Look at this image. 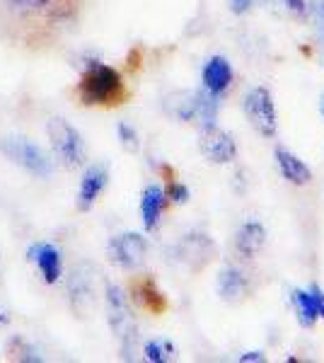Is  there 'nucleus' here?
Wrapping results in <instances>:
<instances>
[{"mask_svg":"<svg viewBox=\"0 0 324 363\" xmlns=\"http://www.w3.org/2000/svg\"><path fill=\"white\" fill-rule=\"evenodd\" d=\"M238 361H242V363H262V361H267V354H264L262 349H259V351H245V354L238 356Z\"/></svg>","mask_w":324,"mask_h":363,"instance_id":"nucleus-29","label":"nucleus"},{"mask_svg":"<svg viewBox=\"0 0 324 363\" xmlns=\"http://www.w3.org/2000/svg\"><path fill=\"white\" fill-rule=\"evenodd\" d=\"M291 301H293V308H296V318L300 322V327L310 330L320 315H317V308H315V301H312L310 291H303V289H293L291 291Z\"/></svg>","mask_w":324,"mask_h":363,"instance_id":"nucleus-19","label":"nucleus"},{"mask_svg":"<svg viewBox=\"0 0 324 363\" xmlns=\"http://www.w3.org/2000/svg\"><path fill=\"white\" fill-rule=\"evenodd\" d=\"M0 153L39 179L54 174V160L46 155V150H41L39 145L32 143L29 138H22V136L3 138L0 140Z\"/></svg>","mask_w":324,"mask_h":363,"instance_id":"nucleus-4","label":"nucleus"},{"mask_svg":"<svg viewBox=\"0 0 324 363\" xmlns=\"http://www.w3.org/2000/svg\"><path fill=\"white\" fill-rule=\"evenodd\" d=\"M252 291V281L247 277V272H242L240 267H225L218 274V296L225 303H240L250 296Z\"/></svg>","mask_w":324,"mask_h":363,"instance_id":"nucleus-13","label":"nucleus"},{"mask_svg":"<svg viewBox=\"0 0 324 363\" xmlns=\"http://www.w3.org/2000/svg\"><path fill=\"white\" fill-rule=\"evenodd\" d=\"M46 136H49L54 157L68 169H78L87 160V145L82 140L80 131L73 124H68L61 116H54L46 124Z\"/></svg>","mask_w":324,"mask_h":363,"instance_id":"nucleus-3","label":"nucleus"},{"mask_svg":"<svg viewBox=\"0 0 324 363\" xmlns=\"http://www.w3.org/2000/svg\"><path fill=\"white\" fill-rule=\"evenodd\" d=\"M133 294H135V301L140 303V308L148 310L152 315H162L164 310H167V298H164V294L157 289V284L152 279L138 281Z\"/></svg>","mask_w":324,"mask_h":363,"instance_id":"nucleus-18","label":"nucleus"},{"mask_svg":"<svg viewBox=\"0 0 324 363\" xmlns=\"http://www.w3.org/2000/svg\"><path fill=\"white\" fill-rule=\"evenodd\" d=\"M109 184V169L107 165H90L82 172L80 186H78V196H75V208L80 213L92 211V206L97 203V199L102 196V191Z\"/></svg>","mask_w":324,"mask_h":363,"instance_id":"nucleus-8","label":"nucleus"},{"mask_svg":"<svg viewBox=\"0 0 324 363\" xmlns=\"http://www.w3.org/2000/svg\"><path fill=\"white\" fill-rule=\"evenodd\" d=\"M312 15H315L317 37H320V42H322V51H324V0H317V3H312Z\"/></svg>","mask_w":324,"mask_h":363,"instance_id":"nucleus-24","label":"nucleus"},{"mask_svg":"<svg viewBox=\"0 0 324 363\" xmlns=\"http://www.w3.org/2000/svg\"><path fill=\"white\" fill-rule=\"evenodd\" d=\"M143 356L150 363H167L177 356V349L169 339H150L143 347Z\"/></svg>","mask_w":324,"mask_h":363,"instance_id":"nucleus-20","label":"nucleus"},{"mask_svg":"<svg viewBox=\"0 0 324 363\" xmlns=\"http://www.w3.org/2000/svg\"><path fill=\"white\" fill-rule=\"evenodd\" d=\"M264 245H267V228H264L262 220H247L235 233V250L245 259H255L259 252L264 250Z\"/></svg>","mask_w":324,"mask_h":363,"instance_id":"nucleus-14","label":"nucleus"},{"mask_svg":"<svg viewBox=\"0 0 324 363\" xmlns=\"http://www.w3.org/2000/svg\"><path fill=\"white\" fill-rule=\"evenodd\" d=\"M97 277L92 264H80L68 277V301L75 315L87 318L97 306Z\"/></svg>","mask_w":324,"mask_h":363,"instance_id":"nucleus-6","label":"nucleus"},{"mask_svg":"<svg viewBox=\"0 0 324 363\" xmlns=\"http://www.w3.org/2000/svg\"><path fill=\"white\" fill-rule=\"evenodd\" d=\"M201 80H203L206 92H211V95H216V97H223L235 80L233 63H230L225 56H211L208 61L203 63Z\"/></svg>","mask_w":324,"mask_h":363,"instance_id":"nucleus-12","label":"nucleus"},{"mask_svg":"<svg viewBox=\"0 0 324 363\" xmlns=\"http://www.w3.org/2000/svg\"><path fill=\"white\" fill-rule=\"evenodd\" d=\"M310 296H312V301H315V308H317V315H320V318L324 320V291L320 289V286L317 284H312L310 286Z\"/></svg>","mask_w":324,"mask_h":363,"instance_id":"nucleus-26","label":"nucleus"},{"mask_svg":"<svg viewBox=\"0 0 324 363\" xmlns=\"http://www.w3.org/2000/svg\"><path fill=\"white\" fill-rule=\"evenodd\" d=\"M177 250H179V257L184 264H189L191 269H199L211 259V255H213V240L206 235V233H189V235L181 238Z\"/></svg>","mask_w":324,"mask_h":363,"instance_id":"nucleus-15","label":"nucleus"},{"mask_svg":"<svg viewBox=\"0 0 324 363\" xmlns=\"http://www.w3.org/2000/svg\"><path fill=\"white\" fill-rule=\"evenodd\" d=\"M284 3H286V8L298 17H308L312 13L310 0H284Z\"/></svg>","mask_w":324,"mask_h":363,"instance_id":"nucleus-25","label":"nucleus"},{"mask_svg":"<svg viewBox=\"0 0 324 363\" xmlns=\"http://www.w3.org/2000/svg\"><path fill=\"white\" fill-rule=\"evenodd\" d=\"M262 3H276V0H262Z\"/></svg>","mask_w":324,"mask_h":363,"instance_id":"nucleus-32","label":"nucleus"},{"mask_svg":"<svg viewBox=\"0 0 324 363\" xmlns=\"http://www.w3.org/2000/svg\"><path fill=\"white\" fill-rule=\"evenodd\" d=\"M8 3L17 5V8H25V10H41L54 3V0H8Z\"/></svg>","mask_w":324,"mask_h":363,"instance_id":"nucleus-27","label":"nucleus"},{"mask_svg":"<svg viewBox=\"0 0 324 363\" xmlns=\"http://www.w3.org/2000/svg\"><path fill=\"white\" fill-rule=\"evenodd\" d=\"M8 359L10 361H27V363H39L44 361V356L39 354L37 347H32V344L27 342V339L22 337H13L8 344Z\"/></svg>","mask_w":324,"mask_h":363,"instance_id":"nucleus-21","label":"nucleus"},{"mask_svg":"<svg viewBox=\"0 0 324 363\" xmlns=\"http://www.w3.org/2000/svg\"><path fill=\"white\" fill-rule=\"evenodd\" d=\"M116 136H119L123 150H128V153H138L140 150V136L135 131V126H131L128 121H119L116 124Z\"/></svg>","mask_w":324,"mask_h":363,"instance_id":"nucleus-22","label":"nucleus"},{"mask_svg":"<svg viewBox=\"0 0 324 363\" xmlns=\"http://www.w3.org/2000/svg\"><path fill=\"white\" fill-rule=\"evenodd\" d=\"M27 259L39 269L41 279L49 286L58 284L63 277V252L51 242H34L27 250Z\"/></svg>","mask_w":324,"mask_h":363,"instance_id":"nucleus-9","label":"nucleus"},{"mask_svg":"<svg viewBox=\"0 0 324 363\" xmlns=\"http://www.w3.org/2000/svg\"><path fill=\"white\" fill-rule=\"evenodd\" d=\"M322 116H324V95H322Z\"/></svg>","mask_w":324,"mask_h":363,"instance_id":"nucleus-31","label":"nucleus"},{"mask_svg":"<svg viewBox=\"0 0 324 363\" xmlns=\"http://www.w3.org/2000/svg\"><path fill=\"white\" fill-rule=\"evenodd\" d=\"M228 5L235 15H247L252 10V5H255V0H228Z\"/></svg>","mask_w":324,"mask_h":363,"instance_id":"nucleus-28","label":"nucleus"},{"mask_svg":"<svg viewBox=\"0 0 324 363\" xmlns=\"http://www.w3.org/2000/svg\"><path fill=\"white\" fill-rule=\"evenodd\" d=\"M201 153L208 157L213 165H228L238 157V143L233 133L220 131V128H208L201 131Z\"/></svg>","mask_w":324,"mask_h":363,"instance_id":"nucleus-10","label":"nucleus"},{"mask_svg":"<svg viewBox=\"0 0 324 363\" xmlns=\"http://www.w3.org/2000/svg\"><path fill=\"white\" fill-rule=\"evenodd\" d=\"M164 196H167L172 203H186V201H189V196H191V191H189V186H186V184L172 179L167 184V189H164Z\"/></svg>","mask_w":324,"mask_h":363,"instance_id":"nucleus-23","label":"nucleus"},{"mask_svg":"<svg viewBox=\"0 0 324 363\" xmlns=\"http://www.w3.org/2000/svg\"><path fill=\"white\" fill-rule=\"evenodd\" d=\"M107 255L111 264H116L123 272H135L145 262L148 240L140 235V233H121V235H114L109 240Z\"/></svg>","mask_w":324,"mask_h":363,"instance_id":"nucleus-7","label":"nucleus"},{"mask_svg":"<svg viewBox=\"0 0 324 363\" xmlns=\"http://www.w3.org/2000/svg\"><path fill=\"white\" fill-rule=\"evenodd\" d=\"M164 203H167V196H164V189L160 184H148L140 194V220H143L145 233L157 230L162 220V211Z\"/></svg>","mask_w":324,"mask_h":363,"instance_id":"nucleus-16","label":"nucleus"},{"mask_svg":"<svg viewBox=\"0 0 324 363\" xmlns=\"http://www.w3.org/2000/svg\"><path fill=\"white\" fill-rule=\"evenodd\" d=\"M245 116L252 124L255 131L262 136L274 138L279 131V116H276V104L274 95L269 92V87H252L245 97Z\"/></svg>","mask_w":324,"mask_h":363,"instance_id":"nucleus-5","label":"nucleus"},{"mask_svg":"<svg viewBox=\"0 0 324 363\" xmlns=\"http://www.w3.org/2000/svg\"><path fill=\"white\" fill-rule=\"evenodd\" d=\"M104 303H107L109 327L121 347V356L131 359L135 344H138V325H135L131 303H128L121 286L116 284H107V289H104Z\"/></svg>","mask_w":324,"mask_h":363,"instance_id":"nucleus-2","label":"nucleus"},{"mask_svg":"<svg viewBox=\"0 0 324 363\" xmlns=\"http://www.w3.org/2000/svg\"><path fill=\"white\" fill-rule=\"evenodd\" d=\"M3 325H8V315L0 313V327H3Z\"/></svg>","mask_w":324,"mask_h":363,"instance_id":"nucleus-30","label":"nucleus"},{"mask_svg":"<svg viewBox=\"0 0 324 363\" xmlns=\"http://www.w3.org/2000/svg\"><path fill=\"white\" fill-rule=\"evenodd\" d=\"M164 114L184 124H196L199 109H201V90H177L169 92L162 102Z\"/></svg>","mask_w":324,"mask_h":363,"instance_id":"nucleus-11","label":"nucleus"},{"mask_svg":"<svg viewBox=\"0 0 324 363\" xmlns=\"http://www.w3.org/2000/svg\"><path fill=\"white\" fill-rule=\"evenodd\" d=\"M78 97L85 107H114L126 99V85L119 70L92 58L82 66Z\"/></svg>","mask_w":324,"mask_h":363,"instance_id":"nucleus-1","label":"nucleus"},{"mask_svg":"<svg viewBox=\"0 0 324 363\" xmlns=\"http://www.w3.org/2000/svg\"><path fill=\"white\" fill-rule=\"evenodd\" d=\"M274 157H276V165H279L281 174H284V179H288L291 184L305 186V184H310V182H312V169L305 165L298 155H293L291 150L279 148Z\"/></svg>","mask_w":324,"mask_h":363,"instance_id":"nucleus-17","label":"nucleus"}]
</instances>
